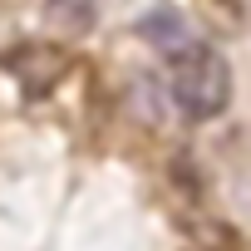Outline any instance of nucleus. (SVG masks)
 Here are the masks:
<instances>
[{"mask_svg":"<svg viewBox=\"0 0 251 251\" xmlns=\"http://www.w3.org/2000/svg\"><path fill=\"white\" fill-rule=\"evenodd\" d=\"M168 84H173V99L177 108L192 118V123H207V118H222L226 103H231V64L212 50V45H182L177 54H168Z\"/></svg>","mask_w":251,"mask_h":251,"instance_id":"f257e3e1","label":"nucleus"},{"mask_svg":"<svg viewBox=\"0 0 251 251\" xmlns=\"http://www.w3.org/2000/svg\"><path fill=\"white\" fill-rule=\"evenodd\" d=\"M0 64H5L20 84H25V94H45L54 79H59V50H50V45H20V50H10L5 59H0Z\"/></svg>","mask_w":251,"mask_h":251,"instance_id":"f03ea898","label":"nucleus"},{"mask_svg":"<svg viewBox=\"0 0 251 251\" xmlns=\"http://www.w3.org/2000/svg\"><path fill=\"white\" fill-rule=\"evenodd\" d=\"M50 20L54 25H64L69 35H79V30H89L94 25V15H99V0H50Z\"/></svg>","mask_w":251,"mask_h":251,"instance_id":"20e7f679","label":"nucleus"},{"mask_svg":"<svg viewBox=\"0 0 251 251\" xmlns=\"http://www.w3.org/2000/svg\"><path fill=\"white\" fill-rule=\"evenodd\" d=\"M138 35H143L153 50H163V54H177L182 45H192V30L182 25V15H177V10H153V15H143Z\"/></svg>","mask_w":251,"mask_h":251,"instance_id":"7ed1b4c3","label":"nucleus"}]
</instances>
